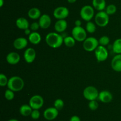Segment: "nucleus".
I'll list each match as a JSON object with an SVG mask.
<instances>
[{"label":"nucleus","instance_id":"36","mask_svg":"<svg viewBox=\"0 0 121 121\" xmlns=\"http://www.w3.org/2000/svg\"><path fill=\"white\" fill-rule=\"evenodd\" d=\"M74 25L76 27H80L82 26V21L80 20H76L74 21Z\"/></svg>","mask_w":121,"mask_h":121},{"label":"nucleus","instance_id":"4","mask_svg":"<svg viewBox=\"0 0 121 121\" xmlns=\"http://www.w3.org/2000/svg\"><path fill=\"white\" fill-rule=\"evenodd\" d=\"M99 92L94 86L90 85L85 88L83 91V97L89 101L95 100L98 98Z\"/></svg>","mask_w":121,"mask_h":121},{"label":"nucleus","instance_id":"21","mask_svg":"<svg viewBox=\"0 0 121 121\" xmlns=\"http://www.w3.org/2000/svg\"><path fill=\"white\" fill-rule=\"evenodd\" d=\"M93 7L99 11H104L106 8L105 0H92Z\"/></svg>","mask_w":121,"mask_h":121},{"label":"nucleus","instance_id":"30","mask_svg":"<svg viewBox=\"0 0 121 121\" xmlns=\"http://www.w3.org/2000/svg\"><path fill=\"white\" fill-rule=\"evenodd\" d=\"M14 97H15L14 91H13V90H10L9 88L5 90V97L7 100H12L14 99Z\"/></svg>","mask_w":121,"mask_h":121},{"label":"nucleus","instance_id":"23","mask_svg":"<svg viewBox=\"0 0 121 121\" xmlns=\"http://www.w3.org/2000/svg\"><path fill=\"white\" fill-rule=\"evenodd\" d=\"M41 15V11L39 8L36 7L30 8L28 11V16L33 20L39 19Z\"/></svg>","mask_w":121,"mask_h":121},{"label":"nucleus","instance_id":"38","mask_svg":"<svg viewBox=\"0 0 121 121\" xmlns=\"http://www.w3.org/2000/svg\"><path fill=\"white\" fill-rule=\"evenodd\" d=\"M77 0H67L69 3H70V4H73Z\"/></svg>","mask_w":121,"mask_h":121},{"label":"nucleus","instance_id":"9","mask_svg":"<svg viewBox=\"0 0 121 121\" xmlns=\"http://www.w3.org/2000/svg\"><path fill=\"white\" fill-rule=\"evenodd\" d=\"M95 55L98 62H102L107 59L108 57V51L105 46L99 45L95 51Z\"/></svg>","mask_w":121,"mask_h":121},{"label":"nucleus","instance_id":"35","mask_svg":"<svg viewBox=\"0 0 121 121\" xmlns=\"http://www.w3.org/2000/svg\"><path fill=\"white\" fill-rule=\"evenodd\" d=\"M69 121H81L80 117L77 115H73L70 119Z\"/></svg>","mask_w":121,"mask_h":121},{"label":"nucleus","instance_id":"19","mask_svg":"<svg viewBox=\"0 0 121 121\" xmlns=\"http://www.w3.org/2000/svg\"><path fill=\"white\" fill-rule=\"evenodd\" d=\"M15 24H16L17 27L19 29L23 30L29 28L30 26L28 20L24 17L18 18L16 20Z\"/></svg>","mask_w":121,"mask_h":121},{"label":"nucleus","instance_id":"40","mask_svg":"<svg viewBox=\"0 0 121 121\" xmlns=\"http://www.w3.org/2000/svg\"><path fill=\"white\" fill-rule=\"evenodd\" d=\"M8 121H19L18 120L16 119H11L8 120Z\"/></svg>","mask_w":121,"mask_h":121},{"label":"nucleus","instance_id":"12","mask_svg":"<svg viewBox=\"0 0 121 121\" xmlns=\"http://www.w3.org/2000/svg\"><path fill=\"white\" fill-rule=\"evenodd\" d=\"M36 58V52L33 47H28L24 52V58L28 64H31Z\"/></svg>","mask_w":121,"mask_h":121},{"label":"nucleus","instance_id":"26","mask_svg":"<svg viewBox=\"0 0 121 121\" xmlns=\"http://www.w3.org/2000/svg\"><path fill=\"white\" fill-rule=\"evenodd\" d=\"M86 32L89 33H93L96 32V27L95 24L92 21H87L86 24V27H85Z\"/></svg>","mask_w":121,"mask_h":121},{"label":"nucleus","instance_id":"10","mask_svg":"<svg viewBox=\"0 0 121 121\" xmlns=\"http://www.w3.org/2000/svg\"><path fill=\"white\" fill-rule=\"evenodd\" d=\"M69 15V10L64 6L58 7L53 11V16L57 20H65Z\"/></svg>","mask_w":121,"mask_h":121},{"label":"nucleus","instance_id":"11","mask_svg":"<svg viewBox=\"0 0 121 121\" xmlns=\"http://www.w3.org/2000/svg\"><path fill=\"white\" fill-rule=\"evenodd\" d=\"M59 115V110L54 107H49L43 112V116L47 121H53Z\"/></svg>","mask_w":121,"mask_h":121},{"label":"nucleus","instance_id":"6","mask_svg":"<svg viewBox=\"0 0 121 121\" xmlns=\"http://www.w3.org/2000/svg\"><path fill=\"white\" fill-rule=\"evenodd\" d=\"M80 15L83 20L87 22L90 21L95 15L94 8L89 5L83 6L80 9Z\"/></svg>","mask_w":121,"mask_h":121},{"label":"nucleus","instance_id":"25","mask_svg":"<svg viewBox=\"0 0 121 121\" xmlns=\"http://www.w3.org/2000/svg\"><path fill=\"white\" fill-rule=\"evenodd\" d=\"M76 41V40L74 39L73 36H67L64 37L63 43L67 47H72L75 45Z\"/></svg>","mask_w":121,"mask_h":121},{"label":"nucleus","instance_id":"1","mask_svg":"<svg viewBox=\"0 0 121 121\" xmlns=\"http://www.w3.org/2000/svg\"><path fill=\"white\" fill-rule=\"evenodd\" d=\"M45 41L48 46L56 49L60 47L64 43V37L57 32H50L46 36Z\"/></svg>","mask_w":121,"mask_h":121},{"label":"nucleus","instance_id":"32","mask_svg":"<svg viewBox=\"0 0 121 121\" xmlns=\"http://www.w3.org/2000/svg\"><path fill=\"white\" fill-rule=\"evenodd\" d=\"M88 107L91 110H97L99 107V103L97 102L96 100H91L89 101L88 103Z\"/></svg>","mask_w":121,"mask_h":121},{"label":"nucleus","instance_id":"15","mask_svg":"<svg viewBox=\"0 0 121 121\" xmlns=\"http://www.w3.org/2000/svg\"><path fill=\"white\" fill-rule=\"evenodd\" d=\"M98 100L104 103H108L113 99L112 94L108 90H103L99 92Z\"/></svg>","mask_w":121,"mask_h":121},{"label":"nucleus","instance_id":"33","mask_svg":"<svg viewBox=\"0 0 121 121\" xmlns=\"http://www.w3.org/2000/svg\"><path fill=\"white\" fill-rule=\"evenodd\" d=\"M30 116L34 120H37L38 119H39V117H40V112L39 111V110H37V109H33Z\"/></svg>","mask_w":121,"mask_h":121},{"label":"nucleus","instance_id":"31","mask_svg":"<svg viewBox=\"0 0 121 121\" xmlns=\"http://www.w3.org/2000/svg\"><path fill=\"white\" fill-rule=\"evenodd\" d=\"M8 80L9 79L7 78V77L4 74H0V85L1 87H5L6 85L7 86Z\"/></svg>","mask_w":121,"mask_h":121},{"label":"nucleus","instance_id":"16","mask_svg":"<svg viewBox=\"0 0 121 121\" xmlns=\"http://www.w3.org/2000/svg\"><path fill=\"white\" fill-rule=\"evenodd\" d=\"M21 57L19 53L16 52H11L7 54L6 60L9 64L16 65L20 61Z\"/></svg>","mask_w":121,"mask_h":121},{"label":"nucleus","instance_id":"3","mask_svg":"<svg viewBox=\"0 0 121 121\" xmlns=\"http://www.w3.org/2000/svg\"><path fill=\"white\" fill-rule=\"evenodd\" d=\"M95 21L98 26L104 27L107 26L109 22V15L106 11H99L95 16Z\"/></svg>","mask_w":121,"mask_h":121},{"label":"nucleus","instance_id":"28","mask_svg":"<svg viewBox=\"0 0 121 121\" xmlns=\"http://www.w3.org/2000/svg\"><path fill=\"white\" fill-rule=\"evenodd\" d=\"M65 106V103L63 100L61 98H57L54 102V107L58 110H61Z\"/></svg>","mask_w":121,"mask_h":121},{"label":"nucleus","instance_id":"27","mask_svg":"<svg viewBox=\"0 0 121 121\" xmlns=\"http://www.w3.org/2000/svg\"><path fill=\"white\" fill-rule=\"evenodd\" d=\"M106 10V13L108 14L109 15H113L115 13L117 12V8L114 4H110L108 6L106 7V8H105Z\"/></svg>","mask_w":121,"mask_h":121},{"label":"nucleus","instance_id":"5","mask_svg":"<svg viewBox=\"0 0 121 121\" xmlns=\"http://www.w3.org/2000/svg\"><path fill=\"white\" fill-rule=\"evenodd\" d=\"M99 45V40L93 37H87L83 42V47L87 52L95 51Z\"/></svg>","mask_w":121,"mask_h":121},{"label":"nucleus","instance_id":"20","mask_svg":"<svg viewBox=\"0 0 121 121\" xmlns=\"http://www.w3.org/2000/svg\"><path fill=\"white\" fill-rule=\"evenodd\" d=\"M41 40V36L39 33L37 32H32L28 36V41L33 45H38Z\"/></svg>","mask_w":121,"mask_h":121},{"label":"nucleus","instance_id":"7","mask_svg":"<svg viewBox=\"0 0 121 121\" xmlns=\"http://www.w3.org/2000/svg\"><path fill=\"white\" fill-rule=\"evenodd\" d=\"M72 35L78 42H83L87 38V32L82 27L74 26L72 31Z\"/></svg>","mask_w":121,"mask_h":121},{"label":"nucleus","instance_id":"34","mask_svg":"<svg viewBox=\"0 0 121 121\" xmlns=\"http://www.w3.org/2000/svg\"><path fill=\"white\" fill-rule=\"evenodd\" d=\"M40 28V24H39V22H33L30 26V28L31 30L33 32H36L37 30Z\"/></svg>","mask_w":121,"mask_h":121},{"label":"nucleus","instance_id":"17","mask_svg":"<svg viewBox=\"0 0 121 121\" xmlns=\"http://www.w3.org/2000/svg\"><path fill=\"white\" fill-rule=\"evenodd\" d=\"M111 67L116 72H121V54H117L112 58Z\"/></svg>","mask_w":121,"mask_h":121},{"label":"nucleus","instance_id":"29","mask_svg":"<svg viewBox=\"0 0 121 121\" xmlns=\"http://www.w3.org/2000/svg\"><path fill=\"white\" fill-rule=\"evenodd\" d=\"M98 40H99V45L104 46H107L108 45H109L110 42L109 37L107 36H102V37H100V39Z\"/></svg>","mask_w":121,"mask_h":121},{"label":"nucleus","instance_id":"13","mask_svg":"<svg viewBox=\"0 0 121 121\" xmlns=\"http://www.w3.org/2000/svg\"><path fill=\"white\" fill-rule=\"evenodd\" d=\"M39 23L40 28L43 29H47L52 24V19L49 15L44 14L41 15L39 19Z\"/></svg>","mask_w":121,"mask_h":121},{"label":"nucleus","instance_id":"14","mask_svg":"<svg viewBox=\"0 0 121 121\" xmlns=\"http://www.w3.org/2000/svg\"><path fill=\"white\" fill-rule=\"evenodd\" d=\"M28 45V40L23 37H19L14 40L13 46L17 50H22Z\"/></svg>","mask_w":121,"mask_h":121},{"label":"nucleus","instance_id":"22","mask_svg":"<svg viewBox=\"0 0 121 121\" xmlns=\"http://www.w3.org/2000/svg\"><path fill=\"white\" fill-rule=\"evenodd\" d=\"M33 110V109L29 105V104H24L20 106V109H19V112L22 116L26 117V116H30Z\"/></svg>","mask_w":121,"mask_h":121},{"label":"nucleus","instance_id":"39","mask_svg":"<svg viewBox=\"0 0 121 121\" xmlns=\"http://www.w3.org/2000/svg\"><path fill=\"white\" fill-rule=\"evenodd\" d=\"M4 4V0H0V7H2L3 6Z\"/></svg>","mask_w":121,"mask_h":121},{"label":"nucleus","instance_id":"41","mask_svg":"<svg viewBox=\"0 0 121 121\" xmlns=\"http://www.w3.org/2000/svg\"></svg>","mask_w":121,"mask_h":121},{"label":"nucleus","instance_id":"8","mask_svg":"<svg viewBox=\"0 0 121 121\" xmlns=\"http://www.w3.org/2000/svg\"><path fill=\"white\" fill-rule=\"evenodd\" d=\"M44 101L42 96L40 95L35 94L30 98L28 104L33 109L39 110L44 105Z\"/></svg>","mask_w":121,"mask_h":121},{"label":"nucleus","instance_id":"2","mask_svg":"<svg viewBox=\"0 0 121 121\" xmlns=\"http://www.w3.org/2000/svg\"><path fill=\"white\" fill-rule=\"evenodd\" d=\"M24 85V81L22 78L19 76H13L8 80L7 87L8 88L13 90L14 92H18L23 89Z\"/></svg>","mask_w":121,"mask_h":121},{"label":"nucleus","instance_id":"37","mask_svg":"<svg viewBox=\"0 0 121 121\" xmlns=\"http://www.w3.org/2000/svg\"><path fill=\"white\" fill-rule=\"evenodd\" d=\"M31 32H32L30 28H27V29L24 30L25 34H26V35H27V36H29L30 34L31 33Z\"/></svg>","mask_w":121,"mask_h":121},{"label":"nucleus","instance_id":"24","mask_svg":"<svg viewBox=\"0 0 121 121\" xmlns=\"http://www.w3.org/2000/svg\"><path fill=\"white\" fill-rule=\"evenodd\" d=\"M112 51L116 54H121V39H116L112 45Z\"/></svg>","mask_w":121,"mask_h":121},{"label":"nucleus","instance_id":"18","mask_svg":"<svg viewBox=\"0 0 121 121\" xmlns=\"http://www.w3.org/2000/svg\"><path fill=\"white\" fill-rule=\"evenodd\" d=\"M67 28V23L66 20H58L54 24V30L59 33L65 32Z\"/></svg>","mask_w":121,"mask_h":121}]
</instances>
